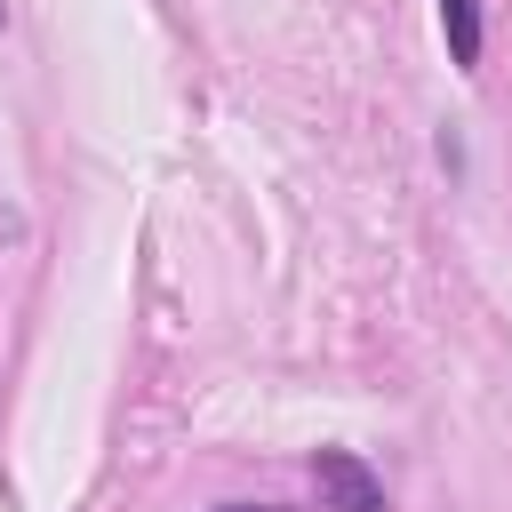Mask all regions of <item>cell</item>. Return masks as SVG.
I'll list each match as a JSON object with an SVG mask.
<instances>
[{
	"label": "cell",
	"instance_id": "1",
	"mask_svg": "<svg viewBox=\"0 0 512 512\" xmlns=\"http://www.w3.org/2000/svg\"><path fill=\"white\" fill-rule=\"evenodd\" d=\"M312 480H320V512H392L384 480L352 448H312Z\"/></svg>",
	"mask_w": 512,
	"mask_h": 512
},
{
	"label": "cell",
	"instance_id": "2",
	"mask_svg": "<svg viewBox=\"0 0 512 512\" xmlns=\"http://www.w3.org/2000/svg\"><path fill=\"white\" fill-rule=\"evenodd\" d=\"M440 32H448V56H456L464 72H480V48H488L480 0H440Z\"/></svg>",
	"mask_w": 512,
	"mask_h": 512
},
{
	"label": "cell",
	"instance_id": "3",
	"mask_svg": "<svg viewBox=\"0 0 512 512\" xmlns=\"http://www.w3.org/2000/svg\"><path fill=\"white\" fill-rule=\"evenodd\" d=\"M216 512H288V504H216Z\"/></svg>",
	"mask_w": 512,
	"mask_h": 512
},
{
	"label": "cell",
	"instance_id": "4",
	"mask_svg": "<svg viewBox=\"0 0 512 512\" xmlns=\"http://www.w3.org/2000/svg\"><path fill=\"white\" fill-rule=\"evenodd\" d=\"M0 24H8V8H0Z\"/></svg>",
	"mask_w": 512,
	"mask_h": 512
}]
</instances>
